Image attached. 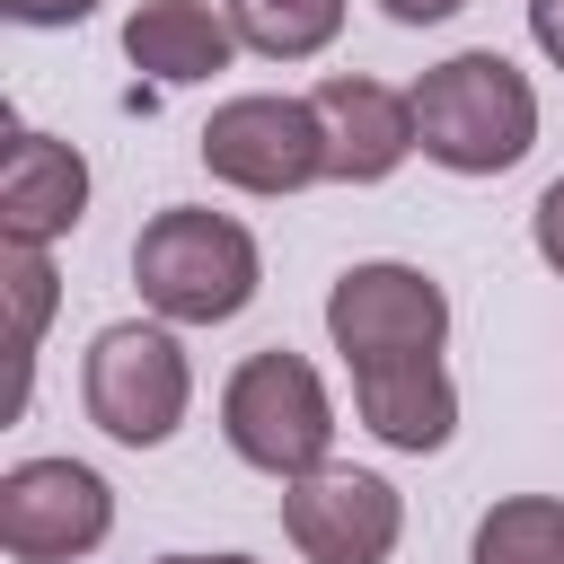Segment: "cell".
Listing matches in <instances>:
<instances>
[{"instance_id":"cell-18","label":"cell","mask_w":564,"mask_h":564,"mask_svg":"<svg viewBox=\"0 0 564 564\" xmlns=\"http://www.w3.org/2000/svg\"><path fill=\"white\" fill-rule=\"evenodd\" d=\"M529 35H538V53L564 70V0H529Z\"/></svg>"},{"instance_id":"cell-6","label":"cell","mask_w":564,"mask_h":564,"mask_svg":"<svg viewBox=\"0 0 564 564\" xmlns=\"http://www.w3.org/2000/svg\"><path fill=\"white\" fill-rule=\"evenodd\" d=\"M203 167L238 194H300L326 176V123L308 97H273V88H247V97H220L212 123L194 132Z\"/></svg>"},{"instance_id":"cell-13","label":"cell","mask_w":564,"mask_h":564,"mask_svg":"<svg viewBox=\"0 0 564 564\" xmlns=\"http://www.w3.org/2000/svg\"><path fill=\"white\" fill-rule=\"evenodd\" d=\"M238 44L264 62H308L344 35V0H238Z\"/></svg>"},{"instance_id":"cell-20","label":"cell","mask_w":564,"mask_h":564,"mask_svg":"<svg viewBox=\"0 0 564 564\" xmlns=\"http://www.w3.org/2000/svg\"><path fill=\"white\" fill-rule=\"evenodd\" d=\"M159 564H256V555H159Z\"/></svg>"},{"instance_id":"cell-12","label":"cell","mask_w":564,"mask_h":564,"mask_svg":"<svg viewBox=\"0 0 564 564\" xmlns=\"http://www.w3.org/2000/svg\"><path fill=\"white\" fill-rule=\"evenodd\" d=\"M123 62L150 70L159 88H194V79H220L238 62V26L212 0H141L123 18Z\"/></svg>"},{"instance_id":"cell-5","label":"cell","mask_w":564,"mask_h":564,"mask_svg":"<svg viewBox=\"0 0 564 564\" xmlns=\"http://www.w3.org/2000/svg\"><path fill=\"white\" fill-rule=\"evenodd\" d=\"M326 335L344 352V370H379V361H423L449 344V291L423 264H344L326 291Z\"/></svg>"},{"instance_id":"cell-7","label":"cell","mask_w":564,"mask_h":564,"mask_svg":"<svg viewBox=\"0 0 564 564\" xmlns=\"http://www.w3.org/2000/svg\"><path fill=\"white\" fill-rule=\"evenodd\" d=\"M115 538V485L88 458H18L0 476V546L18 564H79Z\"/></svg>"},{"instance_id":"cell-8","label":"cell","mask_w":564,"mask_h":564,"mask_svg":"<svg viewBox=\"0 0 564 564\" xmlns=\"http://www.w3.org/2000/svg\"><path fill=\"white\" fill-rule=\"evenodd\" d=\"M282 538L308 564H388L405 538V494L370 467H317L282 485Z\"/></svg>"},{"instance_id":"cell-2","label":"cell","mask_w":564,"mask_h":564,"mask_svg":"<svg viewBox=\"0 0 564 564\" xmlns=\"http://www.w3.org/2000/svg\"><path fill=\"white\" fill-rule=\"evenodd\" d=\"M132 282L159 326H229L256 300L264 256H256L247 220H229L212 203H167L132 238Z\"/></svg>"},{"instance_id":"cell-16","label":"cell","mask_w":564,"mask_h":564,"mask_svg":"<svg viewBox=\"0 0 564 564\" xmlns=\"http://www.w3.org/2000/svg\"><path fill=\"white\" fill-rule=\"evenodd\" d=\"M529 247H538V264L564 282V176L538 194V212H529Z\"/></svg>"},{"instance_id":"cell-19","label":"cell","mask_w":564,"mask_h":564,"mask_svg":"<svg viewBox=\"0 0 564 564\" xmlns=\"http://www.w3.org/2000/svg\"><path fill=\"white\" fill-rule=\"evenodd\" d=\"M379 9H388L397 26H441V18H458L467 0H379Z\"/></svg>"},{"instance_id":"cell-3","label":"cell","mask_w":564,"mask_h":564,"mask_svg":"<svg viewBox=\"0 0 564 564\" xmlns=\"http://www.w3.org/2000/svg\"><path fill=\"white\" fill-rule=\"evenodd\" d=\"M220 441H229L256 476L300 485V476L335 467V397H326V379H317L291 344H264V352H247V361L229 370V388H220Z\"/></svg>"},{"instance_id":"cell-11","label":"cell","mask_w":564,"mask_h":564,"mask_svg":"<svg viewBox=\"0 0 564 564\" xmlns=\"http://www.w3.org/2000/svg\"><path fill=\"white\" fill-rule=\"evenodd\" d=\"M352 414H361V432H379L388 449L432 458V449H449V432H458V379H449L441 352H423V361H379V370H352Z\"/></svg>"},{"instance_id":"cell-10","label":"cell","mask_w":564,"mask_h":564,"mask_svg":"<svg viewBox=\"0 0 564 564\" xmlns=\"http://www.w3.org/2000/svg\"><path fill=\"white\" fill-rule=\"evenodd\" d=\"M88 220V159L53 132H9V159H0V238L9 247H53Z\"/></svg>"},{"instance_id":"cell-1","label":"cell","mask_w":564,"mask_h":564,"mask_svg":"<svg viewBox=\"0 0 564 564\" xmlns=\"http://www.w3.org/2000/svg\"><path fill=\"white\" fill-rule=\"evenodd\" d=\"M405 97H414V150L449 176H502L538 150V88L494 44L432 62Z\"/></svg>"},{"instance_id":"cell-15","label":"cell","mask_w":564,"mask_h":564,"mask_svg":"<svg viewBox=\"0 0 564 564\" xmlns=\"http://www.w3.org/2000/svg\"><path fill=\"white\" fill-rule=\"evenodd\" d=\"M0 264H9V308H18V361H35V344L53 326V264H44V247H9Z\"/></svg>"},{"instance_id":"cell-4","label":"cell","mask_w":564,"mask_h":564,"mask_svg":"<svg viewBox=\"0 0 564 564\" xmlns=\"http://www.w3.org/2000/svg\"><path fill=\"white\" fill-rule=\"evenodd\" d=\"M79 405H88V423H97L106 441L159 449V441L185 423V405H194V361H185L176 326H159V317H115V326H97V344H88V361H79Z\"/></svg>"},{"instance_id":"cell-14","label":"cell","mask_w":564,"mask_h":564,"mask_svg":"<svg viewBox=\"0 0 564 564\" xmlns=\"http://www.w3.org/2000/svg\"><path fill=\"white\" fill-rule=\"evenodd\" d=\"M476 564H564V502L555 494H502L476 520Z\"/></svg>"},{"instance_id":"cell-9","label":"cell","mask_w":564,"mask_h":564,"mask_svg":"<svg viewBox=\"0 0 564 564\" xmlns=\"http://www.w3.org/2000/svg\"><path fill=\"white\" fill-rule=\"evenodd\" d=\"M317 123H326V176L335 185H388L414 159V97L361 70H335L308 88Z\"/></svg>"},{"instance_id":"cell-17","label":"cell","mask_w":564,"mask_h":564,"mask_svg":"<svg viewBox=\"0 0 564 564\" xmlns=\"http://www.w3.org/2000/svg\"><path fill=\"white\" fill-rule=\"evenodd\" d=\"M0 18L9 26H79V18H97V0H0Z\"/></svg>"},{"instance_id":"cell-21","label":"cell","mask_w":564,"mask_h":564,"mask_svg":"<svg viewBox=\"0 0 564 564\" xmlns=\"http://www.w3.org/2000/svg\"><path fill=\"white\" fill-rule=\"evenodd\" d=\"M229 9H238V0H229Z\"/></svg>"}]
</instances>
